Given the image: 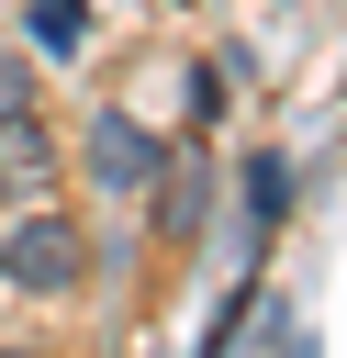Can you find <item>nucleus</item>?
I'll use <instances>...</instances> for the list:
<instances>
[{"mask_svg":"<svg viewBox=\"0 0 347 358\" xmlns=\"http://www.w3.org/2000/svg\"><path fill=\"white\" fill-rule=\"evenodd\" d=\"M0 280L34 291V302L78 291V280H90V235H78V213H22V224L0 235Z\"/></svg>","mask_w":347,"mask_h":358,"instance_id":"nucleus-1","label":"nucleus"},{"mask_svg":"<svg viewBox=\"0 0 347 358\" xmlns=\"http://www.w3.org/2000/svg\"><path fill=\"white\" fill-rule=\"evenodd\" d=\"M78 168H90L101 190H146V179L168 168V145H157L134 112H90V134H78Z\"/></svg>","mask_w":347,"mask_h":358,"instance_id":"nucleus-2","label":"nucleus"},{"mask_svg":"<svg viewBox=\"0 0 347 358\" xmlns=\"http://www.w3.org/2000/svg\"><path fill=\"white\" fill-rule=\"evenodd\" d=\"M146 190H157V246H190L213 224V157H168Z\"/></svg>","mask_w":347,"mask_h":358,"instance_id":"nucleus-3","label":"nucleus"},{"mask_svg":"<svg viewBox=\"0 0 347 358\" xmlns=\"http://www.w3.org/2000/svg\"><path fill=\"white\" fill-rule=\"evenodd\" d=\"M45 179H56V145H45L34 112H11L0 123V190H45Z\"/></svg>","mask_w":347,"mask_h":358,"instance_id":"nucleus-4","label":"nucleus"},{"mask_svg":"<svg viewBox=\"0 0 347 358\" xmlns=\"http://www.w3.org/2000/svg\"><path fill=\"white\" fill-rule=\"evenodd\" d=\"M22 34H34L45 56H67V45L90 34V0H22Z\"/></svg>","mask_w":347,"mask_h":358,"instance_id":"nucleus-5","label":"nucleus"},{"mask_svg":"<svg viewBox=\"0 0 347 358\" xmlns=\"http://www.w3.org/2000/svg\"><path fill=\"white\" fill-rule=\"evenodd\" d=\"M246 213H257V224L291 213V157H246Z\"/></svg>","mask_w":347,"mask_h":358,"instance_id":"nucleus-6","label":"nucleus"},{"mask_svg":"<svg viewBox=\"0 0 347 358\" xmlns=\"http://www.w3.org/2000/svg\"><path fill=\"white\" fill-rule=\"evenodd\" d=\"M11 112H34V67H22L11 45H0V123H11Z\"/></svg>","mask_w":347,"mask_h":358,"instance_id":"nucleus-7","label":"nucleus"},{"mask_svg":"<svg viewBox=\"0 0 347 358\" xmlns=\"http://www.w3.org/2000/svg\"><path fill=\"white\" fill-rule=\"evenodd\" d=\"M0 358H45V347H0Z\"/></svg>","mask_w":347,"mask_h":358,"instance_id":"nucleus-8","label":"nucleus"}]
</instances>
